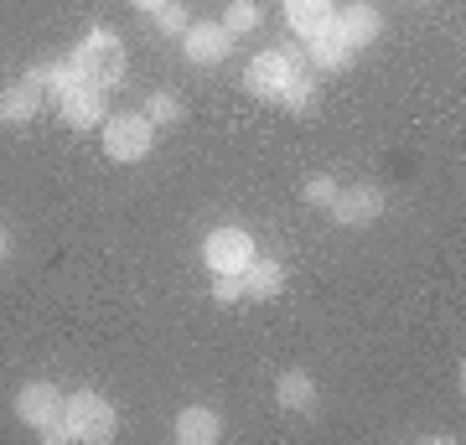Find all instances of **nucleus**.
Listing matches in <instances>:
<instances>
[{"mask_svg":"<svg viewBox=\"0 0 466 445\" xmlns=\"http://www.w3.org/2000/svg\"><path fill=\"white\" fill-rule=\"evenodd\" d=\"M67 63L78 67V78L99 83V88H115L119 78H125V42H119L115 32H88L78 47H73V57Z\"/></svg>","mask_w":466,"mask_h":445,"instance_id":"2","label":"nucleus"},{"mask_svg":"<svg viewBox=\"0 0 466 445\" xmlns=\"http://www.w3.org/2000/svg\"><path fill=\"white\" fill-rule=\"evenodd\" d=\"M213 300H244V290H238V275H213Z\"/></svg>","mask_w":466,"mask_h":445,"instance_id":"22","label":"nucleus"},{"mask_svg":"<svg viewBox=\"0 0 466 445\" xmlns=\"http://www.w3.org/2000/svg\"><path fill=\"white\" fill-rule=\"evenodd\" d=\"M130 5H135V11H146V16H150V11H161L167 0H130Z\"/></svg>","mask_w":466,"mask_h":445,"instance_id":"23","label":"nucleus"},{"mask_svg":"<svg viewBox=\"0 0 466 445\" xmlns=\"http://www.w3.org/2000/svg\"><path fill=\"white\" fill-rule=\"evenodd\" d=\"M332 192H337L332 177H311V182H306V202H311V207H327V202H332Z\"/></svg>","mask_w":466,"mask_h":445,"instance_id":"21","label":"nucleus"},{"mask_svg":"<svg viewBox=\"0 0 466 445\" xmlns=\"http://www.w3.org/2000/svg\"><path fill=\"white\" fill-rule=\"evenodd\" d=\"M42 104H47V83H42V67H32L26 78H16L0 94V119L5 125H26V119L42 115Z\"/></svg>","mask_w":466,"mask_h":445,"instance_id":"7","label":"nucleus"},{"mask_svg":"<svg viewBox=\"0 0 466 445\" xmlns=\"http://www.w3.org/2000/svg\"><path fill=\"white\" fill-rule=\"evenodd\" d=\"M16 414L32 430H47V425H57V420H63V394H57L47 379L21 383V389H16Z\"/></svg>","mask_w":466,"mask_h":445,"instance_id":"9","label":"nucleus"},{"mask_svg":"<svg viewBox=\"0 0 466 445\" xmlns=\"http://www.w3.org/2000/svg\"><path fill=\"white\" fill-rule=\"evenodd\" d=\"M275 404H280L285 414H311V404H317V383H311V373H300V368L280 373V379H275Z\"/></svg>","mask_w":466,"mask_h":445,"instance_id":"14","label":"nucleus"},{"mask_svg":"<svg viewBox=\"0 0 466 445\" xmlns=\"http://www.w3.org/2000/svg\"><path fill=\"white\" fill-rule=\"evenodd\" d=\"M280 285H285V269L275 259H259V254H254V259L238 269V290H244L249 300H275Z\"/></svg>","mask_w":466,"mask_h":445,"instance_id":"13","label":"nucleus"},{"mask_svg":"<svg viewBox=\"0 0 466 445\" xmlns=\"http://www.w3.org/2000/svg\"><path fill=\"white\" fill-rule=\"evenodd\" d=\"M202 259H208L213 275H238L254 259V238L244 228H213L202 238Z\"/></svg>","mask_w":466,"mask_h":445,"instance_id":"6","label":"nucleus"},{"mask_svg":"<svg viewBox=\"0 0 466 445\" xmlns=\"http://www.w3.org/2000/svg\"><path fill=\"white\" fill-rule=\"evenodd\" d=\"M311 99H317V83L306 78V73H300L296 83H290V88H285V109H290V115H306V109H311Z\"/></svg>","mask_w":466,"mask_h":445,"instance_id":"20","label":"nucleus"},{"mask_svg":"<svg viewBox=\"0 0 466 445\" xmlns=\"http://www.w3.org/2000/svg\"><path fill=\"white\" fill-rule=\"evenodd\" d=\"M327 213H332V223H342V228H363V223H373V217L383 213V197L373 192V187H337L332 202H327Z\"/></svg>","mask_w":466,"mask_h":445,"instance_id":"10","label":"nucleus"},{"mask_svg":"<svg viewBox=\"0 0 466 445\" xmlns=\"http://www.w3.org/2000/svg\"><path fill=\"white\" fill-rule=\"evenodd\" d=\"M259 26V5L254 0H228V11H223V32L238 42V36H249Z\"/></svg>","mask_w":466,"mask_h":445,"instance_id":"17","label":"nucleus"},{"mask_svg":"<svg viewBox=\"0 0 466 445\" xmlns=\"http://www.w3.org/2000/svg\"><path fill=\"white\" fill-rule=\"evenodd\" d=\"M182 52H187V63L213 67L233 52V36L223 32V21H192V26L182 32Z\"/></svg>","mask_w":466,"mask_h":445,"instance_id":"8","label":"nucleus"},{"mask_svg":"<svg viewBox=\"0 0 466 445\" xmlns=\"http://www.w3.org/2000/svg\"><path fill=\"white\" fill-rule=\"evenodd\" d=\"M218 435H223V420H218V410H208V404H192V410L177 414V440L182 445H213Z\"/></svg>","mask_w":466,"mask_h":445,"instance_id":"15","label":"nucleus"},{"mask_svg":"<svg viewBox=\"0 0 466 445\" xmlns=\"http://www.w3.org/2000/svg\"><path fill=\"white\" fill-rule=\"evenodd\" d=\"M306 57H311L321 73H337V67H348V63H352V47H348V36L337 32V21H327L321 32L306 36Z\"/></svg>","mask_w":466,"mask_h":445,"instance_id":"12","label":"nucleus"},{"mask_svg":"<svg viewBox=\"0 0 466 445\" xmlns=\"http://www.w3.org/2000/svg\"><path fill=\"white\" fill-rule=\"evenodd\" d=\"M285 21L296 36H311L332 21V0H285Z\"/></svg>","mask_w":466,"mask_h":445,"instance_id":"16","label":"nucleus"},{"mask_svg":"<svg viewBox=\"0 0 466 445\" xmlns=\"http://www.w3.org/2000/svg\"><path fill=\"white\" fill-rule=\"evenodd\" d=\"M5 254H11V244H5V228H0V259H5Z\"/></svg>","mask_w":466,"mask_h":445,"instance_id":"24","label":"nucleus"},{"mask_svg":"<svg viewBox=\"0 0 466 445\" xmlns=\"http://www.w3.org/2000/svg\"><path fill=\"white\" fill-rule=\"evenodd\" d=\"M332 21H337V32L348 36L352 52L373 47V42H379V32H383V16L373 11V5H342V11H332Z\"/></svg>","mask_w":466,"mask_h":445,"instance_id":"11","label":"nucleus"},{"mask_svg":"<svg viewBox=\"0 0 466 445\" xmlns=\"http://www.w3.org/2000/svg\"><path fill=\"white\" fill-rule=\"evenodd\" d=\"M150 21H156V32H167V36H182L187 26H192V16H187L182 0H167L161 11H150Z\"/></svg>","mask_w":466,"mask_h":445,"instance_id":"18","label":"nucleus"},{"mask_svg":"<svg viewBox=\"0 0 466 445\" xmlns=\"http://www.w3.org/2000/svg\"><path fill=\"white\" fill-rule=\"evenodd\" d=\"M57 115H63V125H73V130L104 125V119H109V88H99V83H88V78H73L63 94H57Z\"/></svg>","mask_w":466,"mask_h":445,"instance_id":"5","label":"nucleus"},{"mask_svg":"<svg viewBox=\"0 0 466 445\" xmlns=\"http://www.w3.org/2000/svg\"><path fill=\"white\" fill-rule=\"evenodd\" d=\"M63 430H67V440H78V445L115 440V404L104 394H94V389H78V394L63 399Z\"/></svg>","mask_w":466,"mask_h":445,"instance_id":"1","label":"nucleus"},{"mask_svg":"<svg viewBox=\"0 0 466 445\" xmlns=\"http://www.w3.org/2000/svg\"><path fill=\"white\" fill-rule=\"evenodd\" d=\"M150 140H156V125L146 115H109L104 119V156L109 161H140V156H150Z\"/></svg>","mask_w":466,"mask_h":445,"instance_id":"4","label":"nucleus"},{"mask_svg":"<svg viewBox=\"0 0 466 445\" xmlns=\"http://www.w3.org/2000/svg\"><path fill=\"white\" fill-rule=\"evenodd\" d=\"M296 78H300V52H290V47H269L244 67V88L254 99H275V104L285 99V88Z\"/></svg>","mask_w":466,"mask_h":445,"instance_id":"3","label":"nucleus"},{"mask_svg":"<svg viewBox=\"0 0 466 445\" xmlns=\"http://www.w3.org/2000/svg\"><path fill=\"white\" fill-rule=\"evenodd\" d=\"M140 115H146L150 125H177V119H182V99H171V94H150Z\"/></svg>","mask_w":466,"mask_h":445,"instance_id":"19","label":"nucleus"}]
</instances>
